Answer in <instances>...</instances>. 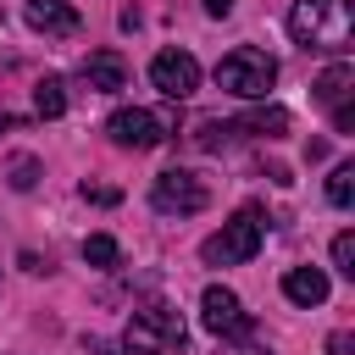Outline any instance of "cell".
<instances>
[{"mask_svg":"<svg viewBox=\"0 0 355 355\" xmlns=\"http://www.w3.org/2000/svg\"><path fill=\"white\" fill-rule=\"evenodd\" d=\"M288 33H294L300 50L338 55L349 44V33H355V11H349V0H294Z\"/></svg>","mask_w":355,"mask_h":355,"instance_id":"obj_1","label":"cell"},{"mask_svg":"<svg viewBox=\"0 0 355 355\" xmlns=\"http://www.w3.org/2000/svg\"><path fill=\"white\" fill-rule=\"evenodd\" d=\"M122 344H128V355H183L189 327H183V316H178L172 305L155 300V305H139V311L128 316Z\"/></svg>","mask_w":355,"mask_h":355,"instance_id":"obj_2","label":"cell"},{"mask_svg":"<svg viewBox=\"0 0 355 355\" xmlns=\"http://www.w3.org/2000/svg\"><path fill=\"white\" fill-rule=\"evenodd\" d=\"M261 244H266V211L244 205V211H233V222H222L200 244V255H205V266H244V261H255Z\"/></svg>","mask_w":355,"mask_h":355,"instance_id":"obj_3","label":"cell"},{"mask_svg":"<svg viewBox=\"0 0 355 355\" xmlns=\"http://www.w3.org/2000/svg\"><path fill=\"white\" fill-rule=\"evenodd\" d=\"M216 83L227 94H239V100H266V89L277 83V61L266 50H255V44H239V50H227L216 61Z\"/></svg>","mask_w":355,"mask_h":355,"instance_id":"obj_4","label":"cell"},{"mask_svg":"<svg viewBox=\"0 0 355 355\" xmlns=\"http://www.w3.org/2000/svg\"><path fill=\"white\" fill-rule=\"evenodd\" d=\"M105 133H111V144H122V150H155V144H166V139L178 133V116H172V111L128 105V111H116V116L105 122Z\"/></svg>","mask_w":355,"mask_h":355,"instance_id":"obj_5","label":"cell"},{"mask_svg":"<svg viewBox=\"0 0 355 355\" xmlns=\"http://www.w3.org/2000/svg\"><path fill=\"white\" fill-rule=\"evenodd\" d=\"M205 200H211V189H205L189 166H166V172H155V183H150V205H155L161 216H194V211H205Z\"/></svg>","mask_w":355,"mask_h":355,"instance_id":"obj_6","label":"cell"},{"mask_svg":"<svg viewBox=\"0 0 355 355\" xmlns=\"http://www.w3.org/2000/svg\"><path fill=\"white\" fill-rule=\"evenodd\" d=\"M200 322H205V333H216V338H244V333L255 327L250 311L239 305V294L222 288V283H211V288L200 294Z\"/></svg>","mask_w":355,"mask_h":355,"instance_id":"obj_7","label":"cell"},{"mask_svg":"<svg viewBox=\"0 0 355 355\" xmlns=\"http://www.w3.org/2000/svg\"><path fill=\"white\" fill-rule=\"evenodd\" d=\"M150 83H155L166 100H189V94L200 89V61H194L189 50H161V55L150 61Z\"/></svg>","mask_w":355,"mask_h":355,"instance_id":"obj_8","label":"cell"},{"mask_svg":"<svg viewBox=\"0 0 355 355\" xmlns=\"http://www.w3.org/2000/svg\"><path fill=\"white\" fill-rule=\"evenodd\" d=\"M22 17H28V28L44 33V39H72V33L83 28V17H78L72 0H22Z\"/></svg>","mask_w":355,"mask_h":355,"instance_id":"obj_9","label":"cell"},{"mask_svg":"<svg viewBox=\"0 0 355 355\" xmlns=\"http://www.w3.org/2000/svg\"><path fill=\"white\" fill-rule=\"evenodd\" d=\"M78 78H83V89H94V94H116V89L128 83V61H122L116 50H89L83 67H78Z\"/></svg>","mask_w":355,"mask_h":355,"instance_id":"obj_10","label":"cell"},{"mask_svg":"<svg viewBox=\"0 0 355 355\" xmlns=\"http://www.w3.org/2000/svg\"><path fill=\"white\" fill-rule=\"evenodd\" d=\"M349 89H355V67L349 61H333L316 83H311V94H316V105H327V111H338V105H349Z\"/></svg>","mask_w":355,"mask_h":355,"instance_id":"obj_11","label":"cell"},{"mask_svg":"<svg viewBox=\"0 0 355 355\" xmlns=\"http://www.w3.org/2000/svg\"><path fill=\"white\" fill-rule=\"evenodd\" d=\"M283 294L294 305H322L327 300V272L322 266H294V272H283Z\"/></svg>","mask_w":355,"mask_h":355,"instance_id":"obj_12","label":"cell"},{"mask_svg":"<svg viewBox=\"0 0 355 355\" xmlns=\"http://www.w3.org/2000/svg\"><path fill=\"white\" fill-rule=\"evenodd\" d=\"M239 133H266V139H283V133H288V111H283V105H255L250 116H239Z\"/></svg>","mask_w":355,"mask_h":355,"instance_id":"obj_13","label":"cell"},{"mask_svg":"<svg viewBox=\"0 0 355 355\" xmlns=\"http://www.w3.org/2000/svg\"><path fill=\"white\" fill-rule=\"evenodd\" d=\"M33 111L55 122V116L67 111V83H61V78H39V83H33Z\"/></svg>","mask_w":355,"mask_h":355,"instance_id":"obj_14","label":"cell"},{"mask_svg":"<svg viewBox=\"0 0 355 355\" xmlns=\"http://www.w3.org/2000/svg\"><path fill=\"white\" fill-rule=\"evenodd\" d=\"M239 139V122H200L194 128V144L200 150H222V144H233Z\"/></svg>","mask_w":355,"mask_h":355,"instance_id":"obj_15","label":"cell"},{"mask_svg":"<svg viewBox=\"0 0 355 355\" xmlns=\"http://www.w3.org/2000/svg\"><path fill=\"white\" fill-rule=\"evenodd\" d=\"M327 200H333V205H338V211H344V205H349V200H355V166H349V161H344V166H333V172H327Z\"/></svg>","mask_w":355,"mask_h":355,"instance_id":"obj_16","label":"cell"},{"mask_svg":"<svg viewBox=\"0 0 355 355\" xmlns=\"http://www.w3.org/2000/svg\"><path fill=\"white\" fill-rule=\"evenodd\" d=\"M116 255H122V250H116L111 233H89V239H83V261H89V266H116Z\"/></svg>","mask_w":355,"mask_h":355,"instance_id":"obj_17","label":"cell"},{"mask_svg":"<svg viewBox=\"0 0 355 355\" xmlns=\"http://www.w3.org/2000/svg\"><path fill=\"white\" fill-rule=\"evenodd\" d=\"M33 183H39V161H33V155H11V189L28 194Z\"/></svg>","mask_w":355,"mask_h":355,"instance_id":"obj_18","label":"cell"},{"mask_svg":"<svg viewBox=\"0 0 355 355\" xmlns=\"http://www.w3.org/2000/svg\"><path fill=\"white\" fill-rule=\"evenodd\" d=\"M333 266H338L344 277H355V233H338V239H333Z\"/></svg>","mask_w":355,"mask_h":355,"instance_id":"obj_19","label":"cell"},{"mask_svg":"<svg viewBox=\"0 0 355 355\" xmlns=\"http://www.w3.org/2000/svg\"><path fill=\"white\" fill-rule=\"evenodd\" d=\"M83 200H94V205H116L122 194H116V189H89V183H83Z\"/></svg>","mask_w":355,"mask_h":355,"instance_id":"obj_20","label":"cell"},{"mask_svg":"<svg viewBox=\"0 0 355 355\" xmlns=\"http://www.w3.org/2000/svg\"><path fill=\"white\" fill-rule=\"evenodd\" d=\"M327 349H333V355H349V333H333V338H327Z\"/></svg>","mask_w":355,"mask_h":355,"instance_id":"obj_21","label":"cell"},{"mask_svg":"<svg viewBox=\"0 0 355 355\" xmlns=\"http://www.w3.org/2000/svg\"><path fill=\"white\" fill-rule=\"evenodd\" d=\"M216 355H272V349H261V344H239V349H216Z\"/></svg>","mask_w":355,"mask_h":355,"instance_id":"obj_22","label":"cell"},{"mask_svg":"<svg viewBox=\"0 0 355 355\" xmlns=\"http://www.w3.org/2000/svg\"><path fill=\"white\" fill-rule=\"evenodd\" d=\"M205 11H211V17H227V11H233V0H205Z\"/></svg>","mask_w":355,"mask_h":355,"instance_id":"obj_23","label":"cell"},{"mask_svg":"<svg viewBox=\"0 0 355 355\" xmlns=\"http://www.w3.org/2000/svg\"><path fill=\"white\" fill-rule=\"evenodd\" d=\"M89 355H116V349H105V344H89Z\"/></svg>","mask_w":355,"mask_h":355,"instance_id":"obj_24","label":"cell"},{"mask_svg":"<svg viewBox=\"0 0 355 355\" xmlns=\"http://www.w3.org/2000/svg\"><path fill=\"white\" fill-rule=\"evenodd\" d=\"M6 128H11V116H6V111H0V133H6Z\"/></svg>","mask_w":355,"mask_h":355,"instance_id":"obj_25","label":"cell"}]
</instances>
